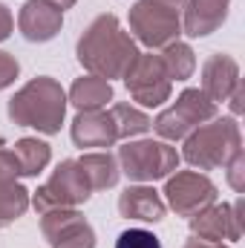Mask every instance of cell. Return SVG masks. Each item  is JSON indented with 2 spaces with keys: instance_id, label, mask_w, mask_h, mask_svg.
Instances as JSON below:
<instances>
[{
  "instance_id": "6da1fadb",
  "label": "cell",
  "mask_w": 245,
  "mask_h": 248,
  "mask_svg": "<svg viewBox=\"0 0 245 248\" xmlns=\"http://www.w3.org/2000/svg\"><path fill=\"white\" fill-rule=\"evenodd\" d=\"M138 58L136 41L127 35L116 15H98L78 41V61L90 75L124 78L130 63Z\"/></svg>"
},
{
  "instance_id": "7a4b0ae2",
  "label": "cell",
  "mask_w": 245,
  "mask_h": 248,
  "mask_svg": "<svg viewBox=\"0 0 245 248\" xmlns=\"http://www.w3.org/2000/svg\"><path fill=\"white\" fill-rule=\"evenodd\" d=\"M66 104L69 101L61 84L49 75H41L9 98V119L20 127H35L38 133L52 136L61 130Z\"/></svg>"
},
{
  "instance_id": "3957f363",
  "label": "cell",
  "mask_w": 245,
  "mask_h": 248,
  "mask_svg": "<svg viewBox=\"0 0 245 248\" xmlns=\"http://www.w3.org/2000/svg\"><path fill=\"white\" fill-rule=\"evenodd\" d=\"M240 150H243V136L237 119H211L184 136L182 159L196 170H214L225 168V162Z\"/></svg>"
},
{
  "instance_id": "277c9868",
  "label": "cell",
  "mask_w": 245,
  "mask_h": 248,
  "mask_svg": "<svg viewBox=\"0 0 245 248\" xmlns=\"http://www.w3.org/2000/svg\"><path fill=\"white\" fill-rule=\"evenodd\" d=\"M184 0H136L130 9V29L147 49H165L182 35Z\"/></svg>"
},
{
  "instance_id": "5b68a950",
  "label": "cell",
  "mask_w": 245,
  "mask_h": 248,
  "mask_svg": "<svg viewBox=\"0 0 245 248\" xmlns=\"http://www.w3.org/2000/svg\"><path fill=\"white\" fill-rule=\"evenodd\" d=\"M119 170L127 173V179L133 182H156V179H168L176 168H179V153L176 147H170L168 141H153V139H141V141H127L119 147Z\"/></svg>"
},
{
  "instance_id": "8992f818",
  "label": "cell",
  "mask_w": 245,
  "mask_h": 248,
  "mask_svg": "<svg viewBox=\"0 0 245 248\" xmlns=\"http://www.w3.org/2000/svg\"><path fill=\"white\" fill-rule=\"evenodd\" d=\"M211 119H216V104L202 93V90H184L182 95L176 98V104L173 107H168V110H162L150 127L165 139V141H179L184 139L193 127H199V124L211 122Z\"/></svg>"
},
{
  "instance_id": "52a82bcc",
  "label": "cell",
  "mask_w": 245,
  "mask_h": 248,
  "mask_svg": "<svg viewBox=\"0 0 245 248\" xmlns=\"http://www.w3.org/2000/svg\"><path fill=\"white\" fill-rule=\"evenodd\" d=\"M90 193H92V187L87 182L78 159H66L52 170V176L35 190L32 205H35L38 214L52 211V208H78L81 202L90 199Z\"/></svg>"
},
{
  "instance_id": "ba28073f",
  "label": "cell",
  "mask_w": 245,
  "mask_h": 248,
  "mask_svg": "<svg viewBox=\"0 0 245 248\" xmlns=\"http://www.w3.org/2000/svg\"><path fill=\"white\" fill-rule=\"evenodd\" d=\"M124 84L133 101H138L141 107H162L173 90V81L162 63V55L153 52H138V58L124 72Z\"/></svg>"
},
{
  "instance_id": "9c48e42d",
  "label": "cell",
  "mask_w": 245,
  "mask_h": 248,
  "mask_svg": "<svg viewBox=\"0 0 245 248\" xmlns=\"http://www.w3.org/2000/svg\"><path fill=\"white\" fill-rule=\"evenodd\" d=\"M165 199L179 217H193L216 202V185L196 170H173L165 182Z\"/></svg>"
},
{
  "instance_id": "30bf717a",
  "label": "cell",
  "mask_w": 245,
  "mask_h": 248,
  "mask_svg": "<svg viewBox=\"0 0 245 248\" xmlns=\"http://www.w3.org/2000/svg\"><path fill=\"white\" fill-rule=\"evenodd\" d=\"M245 228V199L240 196L234 205H208L199 214L190 217V231L196 240L205 243H222V240H240Z\"/></svg>"
},
{
  "instance_id": "8fae6325",
  "label": "cell",
  "mask_w": 245,
  "mask_h": 248,
  "mask_svg": "<svg viewBox=\"0 0 245 248\" xmlns=\"http://www.w3.org/2000/svg\"><path fill=\"white\" fill-rule=\"evenodd\" d=\"M41 231L52 248H95L92 225L75 208H52L41 214Z\"/></svg>"
},
{
  "instance_id": "7c38bea8",
  "label": "cell",
  "mask_w": 245,
  "mask_h": 248,
  "mask_svg": "<svg viewBox=\"0 0 245 248\" xmlns=\"http://www.w3.org/2000/svg\"><path fill=\"white\" fill-rule=\"evenodd\" d=\"M61 26H63V12L49 0H26L20 15H17V29L32 44L52 41L61 32Z\"/></svg>"
},
{
  "instance_id": "4fadbf2b",
  "label": "cell",
  "mask_w": 245,
  "mask_h": 248,
  "mask_svg": "<svg viewBox=\"0 0 245 248\" xmlns=\"http://www.w3.org/2000/svg\"><path fill=\"white\" fill-rule=\"evenodd\" d=\"M20 168L12 150H0V225L15 222L29 208V190L17 182Z\"/></svg>"
},
{
  "instance_id": "5bb4252c",
  "label": "cell",
  "mask_w": 245,
  "mask_h": 248,
  "mask_svg": "<svg viewBox=\"0 0 245 248\" xmlns=\"http://www.w3.org/2000/svg\"><path fill=\"white\" fill-rule=\"evenodd\" d=\"M72 141L78 147H113L119 141L113 116L107 110H78L72 119Z\"/></svg>"
},
{
  "instance_id": "9a60e30c",
  "label": "cell",
  "mask_w": 245,
  "mask_h": 248,
  "mask_svg": "<svg viewBox=\"0 0 245 248\" xmlns=\"http://www.w3.org/2000/svg\"><path fill=\"white\" fill-rule=\"evenodd\" d=\"M240 87V63L234 61L231 55H211L208 61L202 63V93L219 104L228 101V95Z\"/></svg>"
},
{
  "instance_id": "2e32d148",
  "label": "cell",
  "mask_w": 245,
  "mask_h": 248,
  "mask_svg": "<svg viewBox=\"0 0 245 248\" xmlns=\"http://www.w3.org/2000/svg\"><path fill=\"white\" fill-rule=\"evenodd\" d=\"M165 199L159 196V190L153 185H130L119 196V214L127 219H138V222H162L165 219Z\"/></svg>"
},
{
  "instance_id": "e0dca14e",
  "label": "cell",
  "mask_w": 245,
  "mask_h": 248,
  "mask_svg": "<svg viewBox=\"0 0 245 248\" xmlns=\"http://www.w3.org/2000/svg\"><path fill=\"white\" fill-rule=\"evenodd\" d=\"M231 0H184L182 32L190 38H205L216 32L228 17Z\"/></svg>"
},
{
  "instance_id": "ac0fdd59",
  "label": "cell",
  "mask_w": 245,
  "mask_h": 248,
  "mask_svg": "<svg viewBox=\"0 0 245 248\" xmlns=\"http://www.w3.org/2000/svg\"><path fill=\"white\" fill-rule=\"evenodd\" d=\"M66 101L78 110H104L107 101H113V84L98 75H84L69 87Z\"/></svg>"
},
{
  "instance_id": "d6986e66",
  "label": "cell",
  "mask_w": 245,
  "mask_h": 248,
  "mask_svg": "<svg viewBox=\"0 0 245 248\" xmlns=\"http://www.w3.org/2000/svg\"><path fill=\"white\" fill-rule=\"evenodd\" d=\"M78 165H81V170H84V176H87V182H90L92 190H107V187L116 185L119 176H122L119 159H116L113 153H107V150L84 153V156L78 159Z\"/></svg>"
},
{
  "instance_id": "ffe728a7",
  "label": "cell",
  "mask_w": 245,
  "mask_h": 248,
  "mask_svg": "<svg viewBox=\"0 0 245 248\" xmlns=\"http://www.w3.org/2000/svg\"><path fill=\"white\" fill-rule=\"evenodd\" d=\"M12 153H15V159H17L20 176H38V173L49 165V159H52V147H49L46 141H41V139H32V136L20 139Z\"/></svg>"
},
{
  "instance_id": "44dd1931",
  "label": "cell",
  "mask_w": 245,
  "mask_h": 248,
  "mask_svg": "<svg viewBox=\"0 0 245 248\" xmlns=\"http://www.w3.org/2000/svg\"><path fill=\"white\" fill-rule=\"evenodd\" d=\"M162 63H165L170 81H187L193 75V69H196V55H193V49L187 44L173 41V44H168L162 49Z\"/></svg>"
},
{
  "instance_id": "7402d4cb",
  "label": "cell",
  "mask_w": 245,
  "mask_h": 248,
  "mask_svg": "<svg viewBox=\"0 0 245 248\" xmlns=\"http://www.w3.org/2000/svg\"><path fill=\"white\" fill-rule=\"evenodd\" d=\"M113 122H116V130H119V139H133V136H141L150 130V119L138 110V107H130V104H116L110 110Z\"/></svg>"
},
{
  "instance_id": "603a6c76",
  "label": "cell",
  "mask_w": 245,
  "mask_h": 248,
  "mask_svg": "<svg viewBox=\"0 0 245 248\" xmlns=\"http://www.w3.org/2000/svg\"><path fill=\"white\" fill-rule=\"evenodd\" d=\"M116 248H162V243H159V237L153 231L130 228V231H124L122 237L116 240Z\"/></svg>"
},
{
  "instance_id": "cb8c5ba5",
  "label": "cell",
  "mask_w": 245,
  "mask_h": 248,
  "mask_svg": "<svg viewBox=\"0 0 245 248\" xmlns=\"http://www.w3.org/2000/svg\"><path fill=\"white\" fill-rule=\"evenodd\" d=\"M225 168H228V185L234 187L237 193H245V153H234L228 162H225Z\"/></svg>"
},
{
  "instance_id": "d4e9b609",
  "label": "cell",
  "mask_w": 245,
  "mask_h": 248,
  "mask_svg": "<svg viewBox=\"0 0 245 248\" xmlns=\"http://www.w3.org/2000/svg\"><path fill=\"white\" fill-rule=\"evenodd\" d=\"M20 75V63L12 52L0 49V90H6L9 84H15V78Z\"/></svg>"
},
{
  "instance_id": "484cf974",
  "label": "cell",
  "mask_w": 245,
  "mask_h": 248,
  "mask_svg": "<svg viewBox=\"0 0 245 248\" xmlns=\"http://www.w3.org/2000/svg\"><path fill=\"white\" fill-rule=\"evenodd\" d=\"M12 29H15V17H12L9 6L0 3V41H6V38L12 35Z\"/></svg>"
},
{
  "instance_id": "4316f807",
  "label": "cell",
  "mask_w": 245,
  "mask_h": 248,
  "mask_svg": "<svg viewBox=\"0 0 245 248\" xmlns=\"http://www.w3.org/2000/svg\"><path fill=\"white\" fill-rule=\"evenodd\" d=\"M243 98H245V93H243V84L228 95V101H231V110H234V116H240L243 113Z\"/></svg>"
},
{
  "instance_id": "83f0119b",
  "label": "cell",
  "mask_w": 245,
  "mask_h": 248,
  "mask_svg": "<svg viewBox=\"0 0 245 248\" xmlns=\"http://www.w3.org/2000/svg\"><path fill=\"white\" fill-rule=\"evenodd\" d=\"M182 248H228V246H222V243H205V240H196V237H193V240H187Z\"/></svg>"
},
{
  "instance_id": "f1b7e54d",
  "label": "cell",
  "mask_w": 245,
  "mask_h": 248,
  "mask_svg": "<svg viewBox=\"0 0 245 248\" xmlns=\"http://www.w3.org/2000/svg\"><path fill=\"white\" fill-rule=\"evenodd\" d=\"M49 3H55V6H58V9H69V6H75V3H78V0H49Z\"/></svg>"
}]
</instances>
